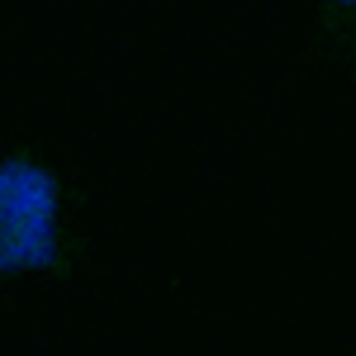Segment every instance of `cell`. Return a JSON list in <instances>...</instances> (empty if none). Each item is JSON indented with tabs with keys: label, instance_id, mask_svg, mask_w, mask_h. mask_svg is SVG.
Listing matches in <instances>:
<instances>
[{
	"label": "cell",
	"instance_id": "cell-1",
	"mask_svg": "<svg viewBox=\"0 0 356 356\" xmlns=\"http://www.w3.org/2000/svg\"><path fill=\"white\" fill-rule=\"evenodd\" d=\"M90 191L76 186L38 143H10L0 152V280L76 285L90 266L81 209Z\"/></svg>",
	"mask_w": 356,
	"mask_h": 356
},
{
	"label": "cell",
	"instance_id": "cell-2",
	"mask_svg": "<svg viewBox=\"0 0 356 356\" xmlns=\"http://www.w3.org/2000/svg\"><path fill=\"white\" fill-rule=\"evenodd\" d=\"M304 5V67L352 72L356 67V0H300Z\"/></svg>",
	"mask_w": 356,
	"mask_h": 356
}]
</instances>
